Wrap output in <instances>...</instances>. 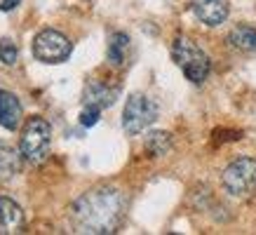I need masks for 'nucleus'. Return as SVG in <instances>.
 Wrapping results in <instances>:
<instances>
[{"instance_id":"nucleus-1","label":"nucleus","mask_w":256,"mask_h":235,"mask_svg":"<svg viewBox=\"0 0 256 235\" xmlns=\"http://www.w3.org/2000/svg\"><path fill=\"white\" fill-rule=\"evenodd\" d=\"M124 214V198L108 186L92 188L73 202L70 221L78 233L108 235L116 233Z\"/></svg>"},{"instance_id":"nucleus-2","label":"nucleus","mask_w":256,"mask_h":235,"mask_svg":"<svg viewBox=\"0 0 256 235\" xmlns=\"http://www.w3.org/2000/svg\"><path fill=\"white\" fill-rule=\"evenodd\" d=\"M50 146H52V127L42 118H31L22 132L19 150L26 162L42 164L50 158Z\"/></svg>"},{"instance_id":"nucleus-3","label":"nucleus","mask_w":256,"mask_h":235,"mask_svg":"<svg viewBox=\"0 0 256 235\" xmlns=\"http://www.w3.org/2000/svg\"><path fill=\"white\" fill-rule=\"evenodd\" d=\"M172 56L190 82H202L210 76V56L204 54L193 40L184 38V36L176 38L174 47H172Z\"/></svg>"},{"instance_id":"nucleus-4","label":"nucleus","mask_w":256,"mask_h":235,"mask_svg":"<svg viewBox=\"0 0 256 235\" xmlns=\"http://www.w3.org/2000/svg\"><path fill=\"white\" fill-rule=\"evenodd\" d=\"M221 184L233 198H254L256 196V160L238 158L221 174Z\"/></svg>"},{"instance_id":"nucleus-5","label":"nucleus","mask_w":256,"mask_h":235,"mask_svg":"<svg viewBox=\"0 0 256 235\" xmlns=\"http://www.w3.org/2000/svg\"><path fill=\"white\" fill-rule=\"evenodd\" d=\"M158 120V104L146 94H132L124 104L122 127L127 134H139Z\"/></svg>"},{"instance_id":"nucleus-6","label":"nucleus","mask_w":256,"mask_h":235,"mask_svg":"<svg viewBox=\"0 0 256 235\" xmlns=\"http://www.w3.org/2000/svg\"><path fill=\"white\" fill-rule=\"evenodd\" d=\"M73 52L70 40L54 28H45L33 38V54L42 64H64Z\"/></svg>"},{"instance_id":"nucleus-7","label":"nucleus","mask_w":256,"mask_h":235,"mask_svg":"<svg viewBox=\"0 0 256 235\" xmlns=\"http://www.w3.org/2000/svg\"><path fill=\"white\" fill-rule=\"evenodd\" d=\"M190 8H193L195 16L207 26H218L228 19L230 5L228 0H190Z\"/></svg>"},{"instance_id":"nucleus-8","label":"nucleus","mask_w":256,"mask_h":235,"mask_svg":"<svg viewBox=\"0 0 256 235\" xmlns=\"http://www.w3.org/2000/svg\"><path fill=\"white\" fill-rule=\"evenodd\" d=\"M22 104L16 99L12 92L8 90H0V125L5 127V130H16V127L22 125Z\"/></svg>"},{"instance_id":"nucleus-9","label":"nucleus","mask_w":256,"mask_h":235,"mask_svg":"<svg viewBox=\"0 0 256 235\" xmlns=\"http://www.w3.org/2000/svg\"><path fill=\"white\" fill-rule=\"evenodd\" d=\"M24 228V212L22 207L10 200L0 198V233H19Z\"/></svg>"},{"instance_id":"nucleus-10","label":"nucleus","mask_w":256,"mask_h":235,"mask_svg":"<svg viewBox=\"0 0 256 235\" xmlns=\"http://www.w3.org/2000/svg\"><path fill=\"white\" fill-rule=\"evenodd\" d=\"M118 90H110V87L101 85V82H92L85 92V106H94V108H108L110 104L116 102Z\"/></svg>"},{"instance_id":"nucleus-11","label":"nucleus","mask_w":256,"mask_h":235,"mask_svg":"<svg viewBox=\"0 0 256 235\" xmlns=\"http://www.w3.org/2000/svg\"><path fill=\"white\" fill-rule=\"evenodd\" d=\"M22 150L0 141V179H12L22 170Z\"/></svg>"},{"instance_id":"nucleus-12","label":"nucleus","mask_w":256,"mask_h":235,"mask_svg":"<svg viewBox=\"0 0 256 235\" xmlns=\"http://www.w3.org/2000/svg\"><path fill=\"white\" fill-rule=\"evenodd\" d=\"M130 56V36L127 33H113L108 40V62L113 66H124Z\"/></svg>"},{"instance_id":"nucleus-13","label":"nucleus","mask_w":256,"mask_h":235,"mask_svg":"<svg viewBox=\"0 0 256 235\" xmlns=\"http://www.w3.org/2000/svg\"><path fill=\"white\" fill-rule=\"evenodd\" d=\"M228 42H230L235 50L254 52L256 50V28H252V26H235L233 31L228 33Z\"/></svg>"},{"instance_id":"nucleus-14","label":"nucleus","mask_w":256,"mask_h":235,"mask_svg":"<svg viewBox=\"0 0 256 235\" xmlns=\"http://www.w3.org/2000/svg\"><path fill=\"white\" fill-rule=\"evenodd\" d=\"M172 148V136L167 132H150L146 139V150L150 156H164Z\"/></svg>"},{"instance_id":"nucleus-15","label":"nucleus","mask_w":256,"mask_h":235,"mask_svg":"<svg viewBox=\"0 0 256 235\" xmlns=\"http://www.w3.org/2000/svg\"><path fill=\"white\" fill-rule=\"evenodd\" d=\"M16 56H19V50H16V45L12 42V40H0V62L8 64V66H12V64H16Z\"/></svg>"},{"instance_id":"nucleus-16","label":"nucleus","mask_w":256,"mask_h":235,"mask_svg":"<svg viewBox=\"0 0 256 235\" xmlns=\"http://www.w3.org/2000/svg\"><path fill=\"white\" fill-rule=\"evenodd\" d=\"M80 122L85 127H92L99 122V108H94V106H85L82 113H80Z\"/></svg>"},{"instance_id":"nucleus-17","label":"nucleus","mask_w":256,"mask_h":235,"mask_svg":"<svg viewBox=\"0 0 256 235\" xmlns=\"http://www.w3.org/2000/svg\"><path fill=\"white\" fill-rule=\"evenodd\" d=\"M16 5H19V0H2L0 10H2V12H10V10H14Z\"/></svg>"}]
</instances>
